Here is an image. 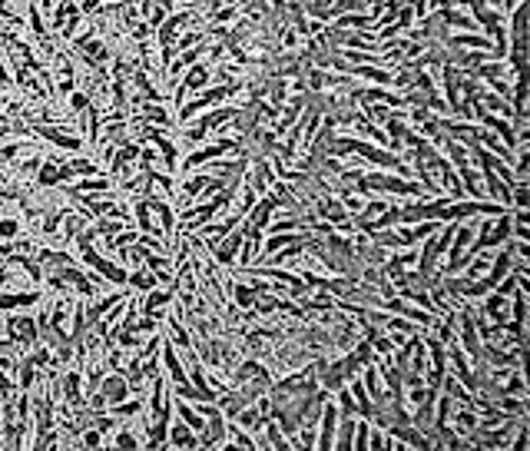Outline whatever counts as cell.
<instances>
[{"instance_id":"obj_1","label":"cell","mask_w":530,"mask_h":451,"mask_svg":"<svg viewBox=\"0 0 530 451\" xmlns=\"http://www.w3.org/2000/svg\"><path fill=\"white\" fill-rule=\"evenodd\" d=\"M3 325H7V336L14 338L20 349H30L34 342H40L37 319H30V316H7V319H3Z\"/></svg>"},{"instance_id":"obj_2","label":"cell","mask_w":530,"mask_h":451,"mask_svg":"<svg viewBox=\"0 0 530 451\" xmlns=\"http://www.w3.org/2000/svg\"><path fill=\"white\" fill-rule=\"evenodd\" d=\"M130 382H126V375L123 372H106L103 375V382H100V395L106 398V408L110 405H116V402H123V398H130Z\"/></svg>"},{"instance_id":"obj_3","label":"cell","mask_w":530,"mask_h":451,"mask_svg":"<svg viewBox=\"0 0 530 451\" xmlns=\"http://www.w3.org/2000/svg\"><path fill=\"white\" fill-rule=\"evenodd\" d=\"M40 299H43V296H40L37 285H30V289H17V292H3V296H0V312L30 309V305H37Z\"/></svg>"},{"instance_id":"obj_4","label":"cell","mask_w":530,"mask_h":451,"mask_svg":"<svg viewBox=\"0 0 530 451\" xmlns=\"http://www.w3.org/2000/svg\"><path fill=\"white\" fill-rule=\"evenodd\" d=\"M335 425H338V412L335 405L325 398L322 405V434H319V448H335Z\"/></svg>"},{"instance_id":"obj_5","label":"cell","mask_w":530,"mask_h":451,"mask_svg":"<svg viewBox=\"0 0 530 451\" xmlns=\"http://www.w3.org/2000/svg\"><path fill=\"white\" fill-rule=\"evenodd\" d=\"M166 445H172V448H199V434L192 432L186 421H176V425H170Z\"/></svg>"},{"instance_id":"obj_6","label":"cell","mask_w":530,"mask_h":451,"mask_svg":"<svg viewBox=\"0 0 530 451\" xmlns=\"http://www.w3.org/2000/svg\"><path fill=\"white\" fill-rule=\"evenodd\" d=\"M457 176H461V186H464V192L471 196V199H484V176L477 173V169L468 163V166L454 169Z\"/></svg>"},{"instance_id":"obj_7","label":"cell","mask_w":530,"mask_h":451,"mask_svg":"<svg viewBox=\"0 0 530 451\" xmlns=\"http://www.w3.org/2000/svg\"><path fill=\"white\" fill-rule=\"evenodd\" d=\"M186 90H206L209 83H212V67L209 63H192L189 70H186Z\"/></svg>"},{"instance_id":"obj_8","label":"cell","mask_w":530,"mask_h":451,"mask_svg":"<svg viewBox=\"0 0 530 451\" xmlns=\"http://www.w3.org/2000/svg\"><path fill=\"white\" fill-rule=\"evenodd\" d=\"M54 186H60V166L54 156H47L37 169V189H54Z\"/></svg>"},{"instance_id":"obj_9","label":"cell","mask_w":530,"mask_h":451,"mask_svg":"<svg viewBox=\"0 0 530 451\" xmlns=\"http://www.w3.org/2000/svg\"><path fill=\"white\" fill-rule=\"evenodd\" d=\"M352 395H355V408H358L361 418H371L375 405H371V398H368V388H365V382H361L358 375L352 378Z\"/></svg>"},{"instance_id":"obj_10","label":"cell","mask_w":530,"mask_h":451,"mask_svg":"<svg viewBox=\"0 0 530 451\" xmlns=\"http://www.w3.org/2000/svg\"><path fill=\"white\" fill-rule=\"evenodd\" d=\"M126 285H132L136 292H150L152 285H159V282H156V276H152L146 265H136V269L130 272V282H126Z\"/></svg>"},{"instance_id":"obj_11","label":"cell","mask_w":530,"mask_h":451,"mask_svg":"<svg viewBox=\"0 0 530 451\" xmlns=\"http://www.w3.org/2000/svg\"><path fill=\"white\" fill-rule=\"evenodd\" d=\"M335 428H338L335 448H352V441H355V418H352V415H341V421Z\"/></svg>"},{"instance_id":"obj_12","label":"cell","mask_w":530,"mask_h":451,"mask_svg":"<svg viewBox=\"0 0 530 451\" xmlns=\"http://www.w3.org/2000/svg\"><path fill=\"white\" fill-rule=\"evenodd\" d=\"M335 27L338 30H361V27H371V17L368 14H341V17H335Z\"/></svg>"},{"instance_id":"obj_13","label":"cell","mask_w":530,"mask_h":451,"mask_svg":"<svg viewBox=\"0 0 530 451\" xmlns=\"http://www.w3.org/2000/svg\"><path fill=\"white\" fill-rule=\"evenodd\" d=\"M106 445H116V448H139L143 441H139L126 425H119V434H116V438H106Z\"/></svg>"},{"instance_id":"obj_14","label":"cell","mask_w":530,"mask_h":451,"mask_svg":"<svg viewBox=\"0 0 530 451\" xmlns=\"http://www.w3.org/2000/svg\"><path fill=\"white\" fill-rule=\"evenodd\" d=\"M70 166H73L76 176H96V173H103L93 160H83V156H70Z\"/></svg>"},{"instance_id":"obj_15","label":"cell","mask_w":530,"mask_h":451,"mask_svg":"<svg viewBox=\"0 0 530 451\" xmlns=\"http://www.w3.org/2000/svg\"><path fill=\"white\" fill-rule=\"evenodd\" d=\"M67 103H70V113H73V116H80V113L87 110L90 103H93V96L87 94V90H73V94H70V100H67Z\"/></svg>"},{"instance_id":"obj_16","label":"cell","mask_w":530,"mask_h":451,"mask_svg":"<svg viewBox=\"0 0 530 451\" xmlns=\"http://www.w3.org/2000/svg\"><path fill=\"white\" fill-rule=\"evenodd\" d=\"M454 425H457V432L471 434L474 428H477V412H474V408H468V412H457L454 415Z\"/></svg>"},{"instance_id":"obj_17","label":"cell","mask_w":530,"mask_h":451,"mask_svg":"<svg viewBox=\"0 0 530 451\" xmlns=\"http://www.w3.org/2000/svg\"><path fill=\"white\" fill-rule=\"evenodd\" d=\"M47 156L43 153H30V160H17V169H20V176H34L40 169V163H43Z\"/></svg>"},{"instance_id":"obj_18","label":"cell","mask_w":530,"mask_h":451,"mask_svg":"<svg viewBox=\"0 0 530 451\" xmlns=\"http://www.w3.org/2000/svg\"><path fill=\"white\" fill-rule=\"evenodd\" d=\"M14 236H20V219H14V216L0 219V239H14Z\"/></svg>"},{"instance_id":"obj_19","label":"cell","mask_w":530,"mask_h":451,"mask_svg":"<svg viewBox=\"0 0 530 451\" xmlns=\"http://www.w3.org/2000/svg\"><path fill=\"white\" fill-rule=\"evenodd\" d=\"M186 96H189V90H186V83H183V80H179V83H176V87H172V107H176V110H179V107H183V103H186Z\"/></svg>"},{"instance_id":"obj_20","label":"cell","mask_w":530,"mask_h":451,"mask_svg":"<svg viewBox=\"0 0 530 451\" xmlns=\"http://www.w3.org/2000/svg\"><path fill=\"white\" fill-rule=\"evenodd\" d=\"M7 183H10V179H7V173H3V169H0V189L7 186Z\"/></svg>"}]
</instances>
